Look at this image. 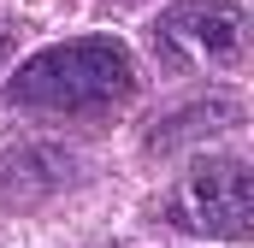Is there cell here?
Returning a JSON list of instances; mask_svg holds the SVG:
<instances>
[{
	"label": "cell",
	"mask_w": 254,
	"mask_h": 248,
	"mask_svg": "<svg viewBox=\"0 0 254 248\" xmlns=\"http://www.w3.org/2000/svg\"><path fill=\"white\" fill-rule=\"evenodd\" d=\"M136 89V65H130L125 42L113 36H83V42H60L42 48L36 60L18 65V77L6 83L12 107H42V113H95L113 107Z\"/></svg>",
	"instance_id": "6da1fadb"
},
{
	"label": "cell",
	"mask_w": 254,
	"mask_h": 248,
	"mask_svg": "<svg viewBox=\"0 0 254 248\" xmlns=\"http://www.w3.org/2000/svg\"><path fill=\"white\" fill-rule=\"evenodd\" d=\"M166 219L178 231H201V237H249L254 219V178L243 160H207L195 166L184 184L172 189L166 201Z\"/></svg>",
	"instance_id": "7a4b0ae2"
},
{
	"label": "cell",
	"mask_w": 254,
	"mask_h": 248,
	"mask_svg": "<svg viewBox=\"0 0 254 248\" xmlns=\"http://www.w3.org/2000/svg\"><path fill=\"white\" fill-rule=\"evenodd\" d=\"M243 36H249V24H243V12L231 0H178L154 24V48H166L172 60H184V65L237 60L243 54Z\"/></svg>",
	"instance_id": "3957f363"
},
{
	"label": "cell",
	"mask_w": 254,
	"mask_h": 248,
	"mask_svg": "<svg viewBox=\"0 0 254 248\" xmlns=\"http://www.w3.org/2000/svg\"><path fill=\"white\" fill-rule=\"evenodd\" d=\"M243 119V107L237 101H207V107H195V113H184V119H172V130H154V148H172V142H184V136H213V130H225V124Z\"/></svg>",
	"instance_id": "277c9868"
},
{
	"label": "cell",
	"mask_w": 254,
	"mask_h": 248,
	"mask_svg": "<svg viewBox=\"0 0 254 248\" xmlns=\"http://www.w3.org/2000/svg\"><path fill=\"white\" fill-rule=\"evenodd\" d=\"M6 54H12V36H6V30H0V65H6Z\"/></svg>",
	"instance_id": "5b68a950"
}]
</instances>
